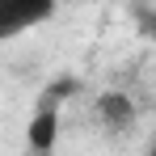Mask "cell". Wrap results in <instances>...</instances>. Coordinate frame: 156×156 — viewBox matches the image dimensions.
Here are the masks:
<instances>
[{"instance_id": "cell-1", "label": "cell", "mask_w": 156, "mask_h": 156, "mask_svg": "<svg viewBox=\"0 0 156 156\" xmlns=\"http://www.w3.org/2000/svg\"><path fill=\"white\" fill-rule=\"evenodd\" d=\"M93 118H97V127L105 131V135H131V131L139 127V110H135V101H131V93H122V89H105V93H97L93 97Z\"/></svg>"}, {"instance_id": "cell-2", "label": "cell", "mask_w": 156, "mask_h": 156, "mask_svg": "<svg viewBox=\"0 0 156 156\" xmlns=\"http://www.w3.org/2000/svg\"><path fill=\"white\" fill-rule=\"evenodd\" d=\"M51 17H55L51 0H0V42L17 38V34H30L34 26H42Z\"/></svg>"}, {"instance_id": "cell-3", "label": "cell", "mask_w": 156, "mask_h": 156, "mask_svg": "<svg viewBox=\"0 0 156 156\" xmlns=\"http://www.w3.org/2000/svg\"><path fill=\"white\" fill-rule=\"evenodd\" d=\"M59 127H63L59 110L34 105V114H30V122H26V148H30V156H51L55 148H59Z\"/></svg>"}, {"instance_id": "cell-4", "label": "cell", "mask_w": 156, "mask_h": 156, "mask_svg": "<svg viewBox=\"0 0 156 156\" xmlns=\"http://www.w3.org/2000/svg\"><path fill=\"white\" fill-rule=\"evenodd\" d=\"M76 93H80V76H59V80H51V84L38 93L34 105H51V110H59V105L68 101V97H76Z\"/></svg>"}, {"instance_id": "cell-5", "label": "cell", "mask_w": 156, "mask_h": 156, "mask_svg": "<svg viewBox=\"0 0 156 156\" xmlns=\"http://www.w3.org/2000/svg\"><path fill=\"white\" fill-rule=\"evenodd\" d=\"M144 156H156V139H152V144H148V152H144Z\"/></svg>"}]
</instances>
